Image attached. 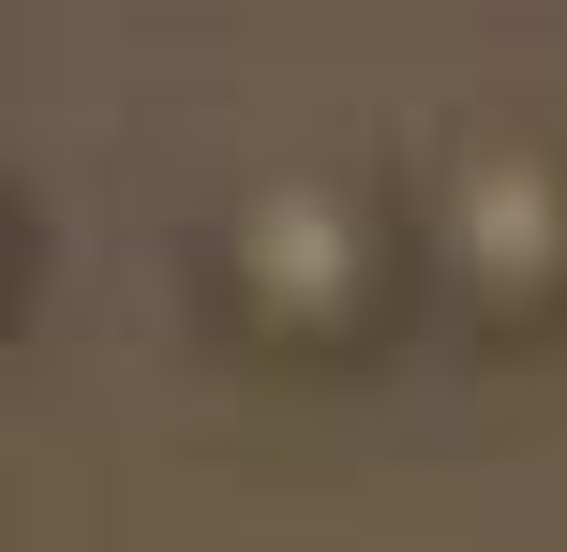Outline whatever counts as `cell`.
Masks as SVG:
<instances>
[{
  "instance_id": "1",
  "label": "cell",
  "mask_w": 567,
  "mask_h": 552,
  "mask_svg": "<svg viewBox=\"0 0 567 552\" xmlns=\"http://www.w3.org/2000/svg\"><path fill=\"white\" fill-rule=\"evenodd\" d=\"M179 299L225 358L299 388H343L373 358H403L433 329L419 284V209H403V165H343V149H284V165L225 179L179 254Z\"/></svg>"
},
{
  "instance_id": "2",
  "label": "cell",
  "mask_w": 567,
  "mask_h": 552,
  "mask_svg": "<svg viewBox=\"0 0 567 552\" xmlns=\"http://www.w3.org/2000/svg\"><path fill=\"white\" fill-rule=\"evenodd\" d=\"M403 209L433 329L493 358L567 344V119H449L433 149H403Z\"/></svg>"
}]
</instances>
